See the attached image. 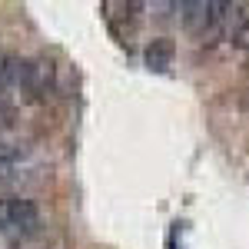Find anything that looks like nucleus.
Listing matches in <instances>:
<instances>
[{
    "mask_svg": "<svg viewBox=\"0 0 249 249\" xmlns=\"http://www.w3.org/2000/svg\"><path fill=\"white\" fill-rule=\"evenodd\" d=\"M14 170H17V163H14V160H7V156H0V179L14 176Z\"/></svg>",
    "mask_w": 249,
    "mask_h": 249,
    "instance_id": "nucleus-6",
    "label": "nucleus"
},
{
    "mask_svg": "<svg viewBox=\"0 0 249 249\" xmlns=\"http://www.w3.org/2000/svg\"><path fill=\"white\" fill-rule=\"evenodd\" d=\"M0 80L3 87H17V90H34V73H30V60L20 53H3L0 57Z\"/></svg>",
    "mask_w": 249,
    "mask_h": 249,
    "instance_id": "nucleus-2",
    "label": "nucleus"
},
{
    "mask_svg": "<svg viewBox=\"0 0 249 249\" xmlns=\"http://www.w3.org/2000/svg\"><path fill=\"white\" fill-rule=\"evenodd\" d=\"M176 10L183 17V27L196 37H203V30L210 23V0H183V3H176Z\"/></svg>",
    "mask_w": 249,
    "mask_h": 249,
    "instance_id": "nucleus-3",
    "label": "nucleus"
},
{
    "mask_svg": "<svg viewBox=\"0 0 249 249\" xmlns=\"http://www.w3.org/2000/svg\"><path fill=\"white\" fill-rule=\"evenodd\" d=\"M146 63L153 67V70H166L173 63V57H176V47H173V40L170 37H156L150 40V47H146Z\"/></svg>",
    "mask_w": 249,
    "mask_h": 249,
    "instance_id": "nucleus-4",
    "label": "nucleus"
},
{
    "mask_svg": "<svg viewBox=\"0 0 249 249\" xmlns=\"http://www.w3.org/2000/svg\"><path fill=\"white\" fill-rule=\"evenodd\" d=\"M40 206L27 196H3L0 199V232L10 239H27L40 230Z\"/></svg>",
    "mask_w": 249,
    "mask_h": 249,
    "instance_id": "nucleus-1",
    "label": "nucleus"
},
{
    "mask_svg": "<svg viewBox=\"0 0 249 249\" xmlns=\"http://www.w3.org/2000/svg\"><path fill=\"white\" fill-rule=\"evenodd\" d=\"M230 43L236 50H249V3L236 7V17L230 23Z\"/></svg>",
    "mask_w": 249,
    "mask_h": 249,
    "instance_id": "nucleus-5",
    "label": "nucleus"
},
{
    "mask_svg": "<svg viewBox=\"0 0 249 249\" xmlns=\"http://www.w3.org/2000/svg\"><path fill=\"white\" fill-rule=\"evenodd\" d=\"M246 107H249V90H246Z\"/></svg>",
    "mask_w": 249,
    "mask_h": 249,
    "instance_id": "nucleus-7",
    "label": "nucleus"
}]
</instances>
